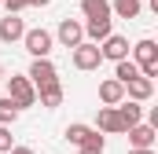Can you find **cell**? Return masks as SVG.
I'll use <instances>...</instances> for the list:
<instances>
[{"mask_svg": "<svg viewBox=\"0 0 158 154\" xmlns=\"http://www.w3.org/2000/svg\"><path fill=\"white\" fill-rule=\"evenodd\" d=\"M129 51H132V63L140 66V74H143V77H158V44H155L151 37L136 40Z\"/></svg>", "mask_w": 158, "mask_h": 154, "instance_id": "cell-1", "label": "cell"}, {"mask_svg": "<svg viewBox=\"0 0 158 154\" xmlns=\"http://www.w3.org/2000/svg\"><path fill=\"white\" fill-rule=\"evenodd\" d=\"M66 143H74V147H103L107 151V140H103V132L99 128H92V125H66Z\"/></svg>", "mask_w": 158, "mask_h": 154, "instance_id": "cell-2", "label": "cell"}, {"mask_svg": "<svg viewBox=\"0 0 158 154\" xmlns=\"http://www.w3.org/2000/svg\"><path fill=\"white\" fill-rule=\"evenodd\" d=\"M22 44H26V51H30V55H33V59H44V55H52V51H55V37H52V33H48V30H26V33H22Z\"/></svg>", "mask_w": 158, "mask_h": 154, "instance_id": "cell-3", "label": "cell"}, {"mask_svg": "<svg viewBox=\"0 0 158 154\" xmlns=\"http://www.w3.org/2000/svg\"><path fill=\"white\" fill-rule=\"evenodd\" d=\"M70 59H74V66L77 70H99V63H103V51H99V44H92V40H81L77 48H70Z\"/></svg>", "mask_w": 158, "mask_h": 154, "instance_id": "cell-4", "label": "cell"}, {"mask_svg": "<svg viewBox=\"0 0 158 154\" xmlns=\"http://www.w3.org/2000/svg\"><path fill=\"white\" fill-rule=\"evenodd\" d=\"M7 95L19 103V110L37 103V88H33V81H30V77H7Z\"/></svg>", "mask_w": 158, "mask_h": 154, "instance_id": "cell-5", "label": "cell"}, {"mask_svg": "<svg viewBox=\"0 0 158 154\" xmlns=\"http://www.w3.org/2000/svg\"><path fill=\"white\" fill-rule=\"evenodd\" d=\"M55 40H59L63 48H77L81 40H85V22H77V18H63L59 30H55Z\"/></svg>", "mask_w": 158, "mask_h": 154, "instance_id": "cell-6", "label": "cell"}, {"mask_svg": "<svg viewBox=\"0 0 158 154\" xmlns=\"http://www.w3.org/2000/svg\"><path fill=\"white\" fill-rule=\"evenodd\" d=\"M30 81H33V88L40 84H52V81H59V70H55V63H52V55H44V59H33V66H30Z\"/></svg>", "mask_w": 158, "mask_h": 154, "instance_id": "cell-7", "label": "cell"}, {"mask_svg": "<svg viewBox=\"0 0 158 154\" xmlns=\"http://www.w3.org/2000/svg\"><path fill=\"white\" fill-rule=\"evenodd\" d=\"M99 51H103V59H110V63H118V59H129V40L118 37V33H107V37L99 40Z\"/></svg>", "mask_w": 158, "mask_h": 154, "instance_id": "cell-8", "label": "cell"}, {"mask_svg": "<svg viewBox=\"0 0 158 154\" xmlns=\"http://www.w3.org/2000/svg\"><path fill=\"white\" fill-rule=\"evenodd\" d=\"M96 128L107 132V136H121V132H125V125H121V117H118L114 107H99V114H96Z\"/></svg>", "mask_w": 158, "mask_h": 154, "instance_id": "cell-9", "label": "cell"}, {"mask_svg": "<svg viewBox=\"0 0 158 154\" xmlns=\"http://www.w3.org/2000/svg\"><path fill=\"white\" fill-rule=\"evenodd\" d=\"M125 95H129V99H136V103H147V99H151V95H155V77H132V81H129V84H125Z\"/></svg>", "mask_w": 158, "mask_h": 154, "instance_id": "cell-10", "label": "cell"}, {"mask_svg": "<svg viewBox=\"0 0 158 154\" xmlns=\"http://www.w3.org/2000/svg\"><path fill=\"white\" fill-rule=\"evenodd\" d=\"M125 132H129V147H155V140H158V128H155V125H140V121L129 125Z\"/></svg>", "mask_w": 158, "mask_h": 154, "instance_id": "cell-11", "label": "cell"}, {"mask_svg": "<svg viewBox=\"0 0 158 154\" xmlns=\"http://www.w3.org/2000/svg\"><path fill=\"white\" fill-rule=\"evenodd\" d=\"M22 33H26V22L7 11V18H0V40L4 44H15V40H22Z\"/></svg>", "mask_w": 158, "mask_h": 154, "instance_id": "cell-12", "label": "cell"}, {"mask_svg": "<svg viewBox=\"0 0 158 154\" xmlns=\"http://www.w3.org/2000/svg\"><path fill=\"white\" fill-rule=\"evenodd\" d=\"M121 99H125V84H121L118 77H107V81L99 84V103H103V107H114Z\"/></svg>", "mask_w": 158, "mask_h": 154, "instance_id": "cell-13", "label": "cell"}, {"mask_svg": "<svg viewBox=\"0 0 158 154\" xmlns=\"http://www.w3.org/2000/svg\"><path fill=\"white\" fill-rule=\"evenodd\" d=\"M114 110H118V117H121V125H125V128H129V125H136V121L143 117V107H140L136 99H129V95H125L121 103H114Z\"/></svg>", "mask_w": 158, "mask_h": 154, "instance_id": "cell-14", "label": "cell"}, {"mask_svg": "<svg viewBox=\"0 0 158 154\" xmlns=\"http://www.w3.org/2000/svg\"><path fill=\"white\" fill-rule=\"evenodd\" d=\"M37 99H40V107L55 110V107L63 103V84H59V81H52V84H40V88H37Z\"/></svg>", "mask_w": 158, "mask_h": 154, "instance_id": "cell-15", "label": "cell"}, {"mask_svg": "<svg viewBox=\"0 0 158 154\" xmlns=\"http://www.w3.org/2000/svg\"><path fill=\"white\" fill-rule=\"evenodd\" d=\"M110 22H114V18H88V22H85V40L99 44V40L110 33Z\"/></svg>", "mask_w": 158, "mask_h": 154, "instance_id": "cell-16", "label": "cell"}, {"mask_svg": "<svg viewBox=\"0 0 158 154\" xmlns=\"http://www.w3.org/2000/svg\"><path fill=\"white\" fill-rule=\"evenodd\" d=\"M81 15L85 18H114L110 15V0H81Z\"/></svg>", "mask_w": 158, "mask_h": 154, "instance_id": "cell-17", "label": "cell"}, {"mask_svg": "<svg viewBox=\"0 0 158 154\" xmlns=\"http://www.w3.org/2000/svg\"><path fill=\"white\" fill-rule=\"evenodd\" d=\"M140 11H143L140 0H110V15L118 18H140Z\"/></svg>", "mask_w": 158, "mask_h": 154, "instance_id": "cell-18", "label": "cell"}, {"mask_svg": "<svg viewBox=\"0 0 158 154\" xmlns=\"http://www.w3.org/2000/svg\"><path fill=\"white\" fill-rule=\"evenodd\" d=\"M114 77H118L121 84H129L132 77H140V66H136L132 59H118V63H114Z\"/></svg>", "mask_w": 158, "mask_h": 154, "instance_id": "cell-19", "label": "cell"}, {"mask_svg": "<svg viewBox=\"0 0 158 154\" xmlns=\"http://www.w3.org/2000/svg\"><path fill=\"white\" fill-rule=\"evenodd\" d=\"M19 121V103L11 95H0V125H15Z\"/></svg>", "mask_w": 158, "mask_h": 154, "instance_id": "cell-20", "label": "cell"}, {"mask_svg": "<svg viewBox=\"0 0 158 154\" xmlns=\"http://www.w3.org/2000/svg\"><path fill=\"white\" fill-rule=\"evenodd\" d=\"M15 147V140H11V128L7 125H0V151H11Z\"/></svg>", "mask_w": 158, "mask_h": 154, "instance_id": "cell-21", "label": "cell"}, {"mask_svg": "<svg viewBox=\"0 0 158 154\" xmlns=\"http://www.w3.org/2000/svg\"><path fill=\"white\" fill-rule=\"evenodd\" d=\"M0 4H4L11 15H19V11H26V7H30V0H0Z\"/></svg>", "mask_w": 158, "mask_h": 154, "instance_id": "cell-22", "label": "cell"}, {"mask_svg": "<svg viewBox=\"0 0 158 154\" xmlns=\"http://www.w3.org/2000/svg\"><path fill=\"white\" fill-rule=\"evenodd\" d=\"M129 154H155V147H129Z\"/></svg>", "mask_w": 158, "mask_h": 154, "instance_id": "cell-23", "label": "cell"}, {"mask_svg": "<svg viewBox=\"0 0 158 154\" xmlns=\"http://www.w3.org/2000/svg\"><path fill=\"white\" fill-rule=\"evenodd\" d=\"M81 154H103V147H81Z\"/></svg>", "mask_w": 158, "mask_h": 154, "instance_id": "cell-24", "label": "cell"}, {"mask_svg": "<svg viewBox=\"0 0 158 154\" xmlns=\"http://www.w3.org/2000/svg\"><path fill=\"white\" fill-rule=\"evenodd\" d=\"M7 154H33V151H30V147H11Z\"/></svg>", "mask_w": 158, "mask_h": 154, "instance_id": "cell-25", "label": "cell"}, {"mask_svg": "<svg viewBox=\"0 0 158 154\" xmlns=\"http://www.w3.org/2000/svg\"><path fill=\"white\" fill-rule=\"evenodd\" d=\"M52 0H30V7H48Z\"/></svg>", "mask_w": 158, "mask_h": 154, "instance_id": "cell-26", "label": "cell"}, {"mask_svg": "<svg viewBox=\"0 0 158 154\" xmlns=\"http://www.w3.org/2000/svg\"><path fill=\"white\" fill-rule=\"evenodd\" d=\"M0 77H4V66H0Z\"/></svg>", "mask_w": 158, "mask_h": 154, "instance_id": "cell-27", "label": "cell"}]
</instances>
